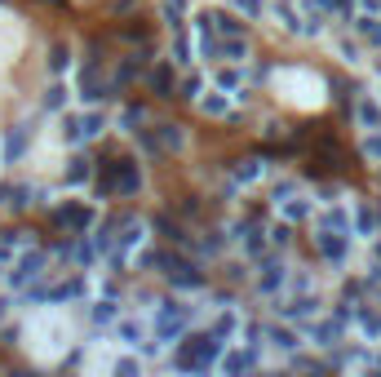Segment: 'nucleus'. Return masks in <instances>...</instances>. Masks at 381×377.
<instances>
[{
	"label": "nucleus",
	"mask_w": 381,
	"mask_h": 377,
	"mask_svg": "<svg viewBox=\"0 0 381 377\" xmlns=\"http://www.w3.org/2000/svg\"><path fill=\"white\" fill-rule=\"evenodd\" d=\"M368 377H381V360H377V364H373V369H368Z\"/></svg>",
	"instance_id": "e433bc0d"
},
{
	"label": "nucleus",
	"mask_w": 381,
	"mask_h": 377,
	"mask_svg": "<svg viewBox=\"0 0 381 377\" xmlns=\"http://www.w3.org/2000/svg\"><path fill=\"white\" fill-rule=\"evenodd\" d=\"M364 156L373 160V165H381V129H373V134L364 138Z\"/></svg>",
	"instance_id": "b1692460"
},
{
	"label": "nucleus",
	"mask_w": 381,
	"mask_h": 377,
	"mask_svg": "<svg viewBox=\"0 0 381 377\" xmlns=\"http://www.w3.org/2000/svg\"><path fill=\"white\" fill-rule=\"evenodd\" d=\"M178 98H200V75H187V80H182V93Z\"/></svg>",
	"instance_id": "2f4dec72"
},
{
	"label": "nucleus",
	"mask_w": 381,
	"mask_h": 377,
	"mask_svg": "<svg viewBox=\"0 0 381 377\" xmlns=\"http://www.w3.org/2000/svg\"><path fill=\"white\" fill-rule=\"evenodd\" d=\"M306 377H324V369H311V373H306Z\"/></svg>",
	"instance_id": "4c0bfd02"
},
{
	"label": "nucleus",
	"mask_w": 381,
	"mask_h": 377,
	"mask_svg": "<svg viewBox=\"0 0 381 377\" xmlns=\"http://www.w3.org/2000/svg\"><path fill=\"white\" fill-rule=\"evenodd\" d=\"M253 360H257L253 351H231L226 364H222V373L226 377H244V373H253Z\"/></svg>",
	"instance_id": "9b49d317"
},
{
	"label": "nucleus",
	"mask_w": 381,
	"mask_h": 377,
	"mask_svg": "<svg viewBox=\"0 0 381 377\" xmlns=\"http://www.w3.org/2000/svg\"><path fill=\"white\" fill-rule=\"evenodd\" d=\"M359 125H364L368 134H373V129H381V107H377L373 98H364V102H359Z\"/></svg>",
	"instance_id": "dca6fc26"
},
{
	"label": "nucleus",
	"mask_w": 381,
	"mask_h": 377,
	"mask_svg": "<svg viewBox=\"0 0 381 377\" xmlns=\"http://www.w3.org/2000/svg\"><path fill=\"white\" fill-rule=\"evenodd\" d=\"M235 240L244 244L248 258H266V240H262V226H257V222H239L235 226Z\"/></svg>",
	"instance_id": "0eeeda50"
},
{
	"label": "nucleus",
	"mask_w": 381,
	"mask_h": 377,
	"mask_svg": "<svg viewBox=\"0 0 381 377\" xmlns=\"http://www.w3.org/2000/svg\"><path fill=\"white\" fill-rule=\"evenodd\" d=\"M355 32L364 36L368 45H381V18H377V14H359V18H355Z\"/></svg>",
	"instance_id": "f8f14e48"
},
{
	"label": "nucleus",
	"mask_w": 381,
	"mask_h": 377,
	"mask_svg": "<svg viewBox=\"0 0 381 377\" xmlns=\"http://www.w3.org/2000/svg\"><path fill=\"white\" fill-rule=\"evenodd\" d=\"M337 333H341V324H319V328H315V342L332 346V342H337Z\"/></svg>",
	"instance_id": "bb28decb"
},
{
	"label": "nucleus",
	"mask_w": 381,
	"mask_h": 377,
	"mask_svg": "<svg viewBox=\"0 0 381 377\" xmlns=\"http://www.w3.org/2000/svg\"><path fill=\"white\" fill-rule=\"evenodd\" d=\"M218 58L248 62V40H244V36H222V40H218Z\"/></svg>",
	"instance_id": "9d476101"
},
{
	"label": "nucleus",
	"mask_w": 381,
	"mask_h": 377,
	"mask_svg": "<svg viewBox=\"0 0 381 377\" xmlns=\"http://www.w3.org/2000/svg\"><path fill=\"white\" fill-rule=\"evenodd\" d=\"M218 355H222V337L218 333H195V337L182 342V351L173 355V364H178L182 373H204Z\"/></svg>",
	"instance_id": "f257e3e1"
},
{
	"label": "nucleus",
	"mask_w": 381,
	"mask_h": 377,
	"mask_svg": "<svg viewBox=\"0 0 381 377\" xmlns=\"http://www.w3.org/2000/svg\"><path fill=\"white\" fill-rule=\"evenodd\" d=\"M200 111H204V116H226V98H218V93H209V98H200Z\"/></svg>",
	"instance_id": "aec40b11"
},
{
	"label": "nucleus",
	"mask_w": 381,
	"mask_h": 377,
	"mask_svg": "<svg viewBox=\"0 0 381 377\" xmlns=\"http://www.w3.org/2000/svg\"><path fill=\"white\" fill-rule=\"evenodd\" d=\"M235 9H239V14H248V18H257V14H262V0H235Z\"/></svg>",
	"instance_id": "473e14b6"
},
{
	"label": "nucleus",
	"mask_w": 381,
	"mask_h": 377,
	"mask_svg": "<svg viewBox=\"0 0 381 377\" xmlns=\"http://www.w3.org/2000/svg\"><path fill=\"white\" fill-rule=\"evenodd\" d=\"M359 53H364V45L346 36V40H341V58H346V62H359Z\"/></svg>",
	"instance_id": "c85d7f7f"
},
{
	"label": "nucleus",
	"mask_w": 381,
	"mask_h": 377,
	"mask_svg": "<svg viewBox=\"0 0 381 377\" xmlns=\"http://www.w3.org/2000/svg\"><path fill=\"white\" fill-rule=\"evenodd\" d=\"M355 218H359V235H373V231H377V213H373V209H364V204H359Z\"/></svg>",
	"instance_id": "393cba45"
},
{
	"label": "nucleus",
	"mask_w": 381,
	"mask_h": 377,
	"mask_svg": "<svg viewBox=\"0 0 381 377\" xmlns=\"http://www.w3.org/2000/svg\"><path fill=\"white\" fill-rule=\"evenodd\" d=\"M120 337H124L129 346H137V342H142V337H146V328H142V324H133V319H129V324H120Z\"/></svg>",
	"instance_id": "a878e982"
},
{
	"label": "nucleus",
	"mask_w": 381,
	"mask_h": 377,
	"mask_svg": "<svg viewBox=\"0 0 381 377\" xmlns=\"http://www.w3.org/2000/svg\"><path fill=\"white\" fill-rule=\"evenodd\" d=\"M257 173H262V169H257V160H244V165H235V182H257Z\"/></svg>",
	"instance_id": "5701e85b"
},
{
	"label": "nucleus",
	"mask_w": 381,
	"mask_h": 377,
	"mask_svg": "<svg viewBox=\"0 0 381 377\" xmlns=\"http://www.w3.org/2000/svg\"><path fill=\"white\" fill-rule=\"evenodd\" d=\"M200 27H213V32H222V36H244V23H235V14H226V9H218V14H204Z\"/></svg>",
	"instance_id": "6e6552de"
},
{
	"label": "nucleus",
	"mask_w": 381,
	"mask_h": 377,
	"mask_svg": "<svg viewBox=\"0 0 381 377\" xmlns=\"http://www.w3.org/2000/svg\"><path fill=\"white\" fill-rule=\"evenodd\" d=\"M146 84H151L155 98H173V89H178V71H173V62H155V67L146 71Z\"/></svg>",
	"instance_id": "39448f33"
},
{
	"label": "nucleus",
	"mask_w": 381,
	"mask_h": 377,
	"mask_svg": "<svg viewBox=\"0 0 381 377\" xmlns=\"http://www.w3.org/2000/svg\"><path fill=\"white\" fill-rule=\"evenodd\" d=\"M94 319H98V324H111V319H116V302H98V306H94Z\"/></svg>",
	"instance_id": "c756f323"
},
{
	"label": "nucleus",
	"mask_w": 381,
	"mask_h": 377,
	"mask_svg": "<svg viewBox=\"0 0 381 377\" xmlns=\"http://www.w3.org/2000/svg\"><path fill=\"white\" fill-rule=\"evenodd\" d=\"M85 178H89V160L76 156V160L67 165V182H85Z\"/></svg>",
	"instance_id": "4be33fe9"
},
{
	"label": "nucleus",
	"mask_w": 381,
	"mask_h": 377,
	"mask_svg": "<svg viewBox=\"0 0 381 377\" xmlns=\"http://www.w3.org/2000/svg\"><path fill=\"white\" fill-rule=\"evenodd\" d=\"M62 98H67V89H62V84H53L49 98H44V107H62Z\"/></svg>",
	"instance_id": "f704fd0d"
},
{
	"label": "nucleus",
	"mask_w": 381,
	"mask_h": 377,
	"mask_svg": "<svg viewBox=\"0 0 381 377\" xmlns=\"http://www.w3.org/2000/svg\"><path fill=\"white\" fill-rule=\"evenodd\" d=\"M155 262L164 267V280H169V284H178V289H204L200 267H195L187 253H155Z\"/></svg>",
	"instance_id": "f03ea898"
},
{
	"label": "nucleus",
	"mask_w": 381,
	"mask_h": 377,
	"mask_svg": "<svg viewBox=\"0 0 381 377\" xmlns=\"http://www.w3.org/2000/svg\"><path fill=\"white\" fill-rule=\"evenodd\" d=\"M155 226L164 231V240H173V244H187V226H182V222H173V218H155Z\"/></svg>",
	"instance_id": "f3484780"
},
{
	"label": "nucleus",
	"mask_w": 381,
	"mask_h": 377,
	"mask_svg": "<svg viewBox=\"0 0 381 377\" xmlns=\"http://www.w3.org/2000/svg\"><path fill=\"white\" fill-rule=\"evenodd\" d=\"M191 324V306L187 302H164L160 315H155V333H160V342H169V337H182V328Z\"/></svg>",
	"instance_id": "7ed1b4c3"
},
{
	"label": "nucleus",
	"mask_w": 381,
	"mask_h": 377,
	"mask_svg": "<svg viewBox=\"0 0 381 377\" xmlns=\"http://www.w3.org/2000/svg\"><path fill=\"white\" fill-rule=\"evenodd\" d=\"M257 262H262V276H257V289H262V293H280V289H284V280H288L284 262H280V258H257Z\"/></svg>",
	"instance_id": "423d86ee"
},
{
	"label": "nucleus",
	"mask_w": 381,
	"mask_h": 377,
	"mask_svg": "<svg viewBox=\"0 0 381 377\" xmlns=\"http://www.w3.org/2000/svg\"><path fill=\"white\" fill-rule=\"evenodd\" d=\"M266 337H271V346H280V351H297V342H302V337H297L293 328H280V324L266 328Z\"/></svg>",
	"instance_id": "ddd939ff"
},
{
	"label": "nucleus",
	"mask_w": 381,
	"mask_h": 377,
	"mask_svg": "<svg viewBox=\"0 0 381 377\" xmlns=\"http://www.w3.org/2000/svg\"><path fill=\"white\" fill-rule=\"evenodd\" d=\"M266 235H271V244H275V249H284V244H288V226H271Z\"/></svg>",
	"instance_id": "72a5a7b5"
},
{
	"label": "nucleus",
	"mask_w": 381,
	"mask_h": 377,
	"mask_svg": "<svg viewBox=\"0 0 381 377\" xmlns=\"http://www.w3.org/2000/svg\"><path fill=\"white\" fill-rule=\"evenodd\" d=\"M311 213V200H284V218L288 222H302Z\"/></svg>",
	"instance_id": "412c9836"
},
{
	"label": "nucleus",
	"mask_w": 381,
	"mask_h": 377,
	"mask_svg": "<svg viewBox=\"0 0 381 377\" xmlns=\"http://www.w3.org/2000/svg\"><path fill=\"white\" fill-rule=\"evenodd\" d=\"M324 226H328V231L350 235V213H346V209H328V213H324Z\"/></svg>",
	"instance_id": "a211bd4d"
},
{
	"label": "nucleus",
	"mask_w": 381,
	"mask_h": 377,
	"mask_svg": "<svg viewBox=\"0 0 381 377\" xmlns=\"http://www.w3.org/2000/svg\"><path fill=\"white\" fill-rule=\"evenodd\" d=\"M182 143H187V134H182V125H160V147H173V151H178Z\"/></svg>",
	"instance_id": "6ab92c4d"
},
{
	"label": "nucleus",
	"mask_w": 381,
	"mask_h": 377,
	"mask_svg": "<svg viewBox=\"0 0 381 377\" xmlns=\"http://www.w3.org/2000/svg\"><path fill=\"white\" fill-rule=\"evenodd\" d=\"M284 319H311V315H319V297H311V293H302V297H293V302H284Z\"/></svg>",
	"instance_id": "1a4fd4ad"
},
{
	"label": "nucleus",
	"mask_w": 381,
	"mask_h": 377,
	"mask_svg": "<svg viewBox=\"0 0 381 377\" xmlns=\"http://www.w3.org/2000/svg\"><path fill=\"white\" fill-rule=\"evenodd\" d=\"M116 377H142V364H137V360H120L116 364Z\"/></svg>",
	"instance_id": "7c9ffc66"
},
{
	"label": "nucleus",
	"mask_w": 381,
	"mask_h": 377,
	"mask_svg": "<svg viewBox=\"0 0 381 377\" xmlns=\"http://www.w3.org/2000/svg\"><path fill=\"white\" fill-rule=\"evenodd\" d=\"M53 218H58L62 226H89V209H80V204H62Z\"/></svg>",
	"instance_id": "4468645a"
},
{
	"label": "nucleus",
	"mask_w": 381,
	"mask_h": 377,
	"mask_svg": "<svg viewBox=\"0 0 381 377\" xmlns=\"http://www.w3.org/2000/svg\"><path fill=\"white\" fill-rule=\"evenodd\" d=\"M200 249H204V253H222V240H218V235L209 231V235H204V240H200Z\"/></svg>",
	"instance_id": "c9c22d12"
},
{
	"label": "nucleus",
	"mask_w": 381,
	"mask_h": 377,
	"mask_svg": "<svg viewBox=\"0 0 381 377\" xmlns=\"http://www.w3.org/2000/svg\"><path fill=\"white\" fill-rule=\"evenodd\" d=\"M271 14H275V18H280V23H284V32H297V36H302V18H297V9L288 5V0H280V5H275Z\"/></svg>",
	"instance_id": "2eb2a0df"
},
{
	"label": "nucleus",
	"mask_w": 381,
	"mask_h": 377,
	"mask_svg": "<svg viewBox=\"0 0 381 377\" xmlns=\"http://www.w3.org/2000/svg\"><path fill=\"white\" fill-rule=\"evenodd\" d=\"M218 84H222V89H231V98H239V84H244V80H239V71H218Z\"/></svg>",
	"instance_id": "cd10ccee"
},
{
	"label": "nucleus",
	"mask_w": 381,
	"mask_h": 377,
	"mask_svg": "<svg viewBox=\"0 0 381 377\" xmlns=\"http://www.w3.org/2000/svg\"><path fill=\"white\" fill-rule=\"evenodd\" d=\"M315 244H319V253H324L328 262H346V253H350V235H341V231H328V226H319Z\"/></svg>",
	"instance_id": "20e7f679"
}]
</instances>
